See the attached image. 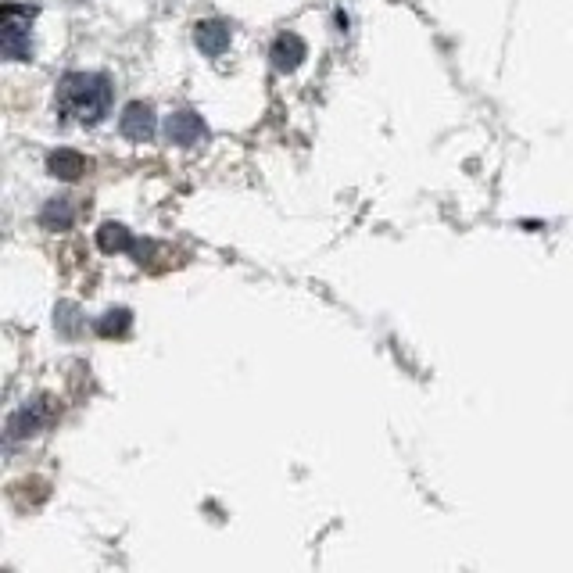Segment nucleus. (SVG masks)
I'll return each instance as SVG.
<instances>
[{
	"instance_id": "1",
	"label": "nucleus",
	"mask_w": 573,
	"mask_h": 573,
	"mask_svg": "<svg viewBox=\"0 0 573 573\" xmlns=\"http://www.w3.org/2000/svg\"><path fill=\"white\" fill-rule=\"evenodd\" d=\"M112 108V83L97 72H69L58 83V115L79 126H94Z\"/></svg>"
},
{
	"instance_id": "2",
	"label": "nucleus",
	"mask_w": 573,
	"mask_h": 573,
	"mask_svg": "<svg viewBox=\"0 0 573 573\" xmlns=\"http://www.w3.org/2000/svg\"><path fill=\"white\" fill-rule=\"evenodd\" d=\"M36 11L22 8V4H8L4 8V29H0V54L11 61H29L33 47H29V18Z\"/></svg>"
},
{
	"instance_id": "3",
	"label": "nucleus",
	"mask_w": 573,
	"mask_h": 573,
	"mask_svg": "<svg viewBox=\"0 0 573 573\" xmlns=\"http://www.w3.org/2000/svg\"><path fill=\"white\" fill-rule=\"evenodd\" d=\"M122 133H126L129 140H151L154 137V112L151 104L144 101H133L122 108V119H119Z\"/></svg>"
},
{
	"instance_id": "4",
	"label": "nucleus",
	"mask_w": 573,
	"mask_h": 573,
	"mask_svg": "<svg viewBox=\"0 0 573 573\" xmlns=\"http://www.w3.org/2000/svg\"><path fill=\"white\" fill-rule=\"evenodd\" d=\"M165 133H169L172 144H180V147H194L197 140L205 137V122L197 119L194 112H176L169 119V126H165Z\"/></svg>"
},
{
	"instance_id": "5",
	"label": "nucleus",
	"mask_w": 573,
	"mask_h": 573,
	"mask_svg": "<svg viewBox=\"0 0 573 573\" xmlns=\"http://www.w3.org/2000/svg\"><path fill=\"white\" fill-rule=\"evenodd\" d=\"M305 54H308V47L298 33H283L280 40L273 43V65L280 72H294L301 61H305Z\"/></svg>"
},
{
	"instance_id": "6",
	"label": "nucleus",
	"mask_w": 573,
	"mask_h": 573,
	"mask_svg": "<svg viewBox=\"0 0 573 573\" xmlns=\"http://www.w3.org/2000/svg\"><path fill=\"white\" fill-rule=\"evenodd\" d=\"M194 40L205 54L219 58V54L230 47V26H226V22H219V18H208V22H201V26L194 29Z\"/></svg>"
},
{
	"instance_id": "7",
	"label": "nucleus",
	"mask_w": 573,
	"mask_h": 573,
	"mask_svg": "<svg viewBox=\"0 0 573 573\" xmlns=\"http://www.w3.org/2000/svg\"><path fill=\"white\" fill-rule=\"evenodd\" d=\"M47 169L58 176V180L65 183H76L83 180V172H86V158L79 151H69V147H61V151H54L51 158H47Z\"/></svg>"
},
{
	"instance_id": "8",
	"label": "nucleus",
	"mask_w": 573,
	"mask_h": 573,
	"mask_svg": "<svg viewBox=\"0 0 573 573\" xmlns=\"http://www.w3.org/2000/svg\"><path fill=\"white\" fill-rule=\"evenodd\" d=\"M97 244H101V251H108V255H115V251L133 248V237H129V230H126V226L108 223V226H101V233H97Z\"/></svg>"
},
{
	"instance_id": "9",
	"label": "nucleus",
	"mask_w": 573,
	"mask_h": 573,
	"mask_svg": "<svg viewBox=\"0 0 573 573\" xmlns=\"http://www.w3.org/2000/svg\"><path fill=\"white\" fill-rule=\"evenodd\" d=\"M72 219H76V212H72L69 201H51L40 215V223L47 226V230H69Z\"/></svg>"
},
{
	"instance_id": "10",
	"label": "nucleus",
	"mask_w": 573,
	"mask_h": 573,
	"mask_svg": "<svg viewBox=\"0 0 573 573\" xmlns=\"http://www.w3.org/2000/svg\"><path fill=\"white\" fill-rule=\"evenodd\" d=\"M104 337H115V334H126L129 330V312L126 308H119V312H108V316L101 319V326H97Z\"/></svg>"
}]
</instances>
